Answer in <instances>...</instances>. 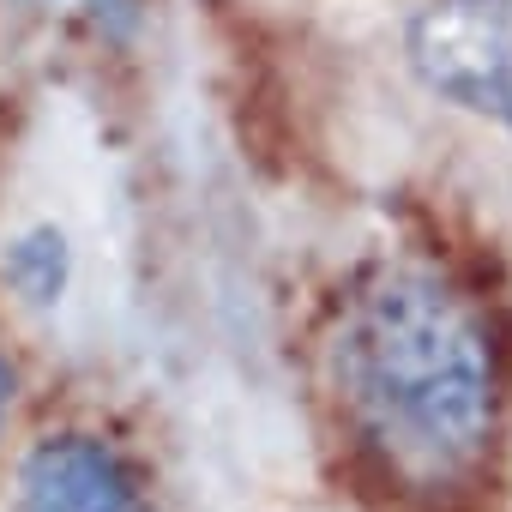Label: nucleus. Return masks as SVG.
I'll return each instance as SVG.
<instances>
[{
	"label": "nucleus",
	"instance_id": "obj_1",
	"mask_svg": "<svg viewBox=\"0 0 512 512\" xmlns=\"http://www.w3.org/2000/svg\"><path fill=\"white\" fill-rule=\"evenodd\" d=\"M332 368L362 440L392 476L440 488L482 458L500 398L494 338L446 272H374L344 308Z\"/></svg>",
	"mask_w": 512,
	"mask_h": 512
},
{
	"label": "nucleus",
	"instance_id": "obj_2",
	"mask_svg": "<svg viewBox=\"0 0 512 512\" xmlns=\"http://www.w3.org/2000/svg\"><path fill=\"white\" fill-rule=\"evenodd\" d=\"M404 55L434 97L512 133V0H428Z\"/></svg>",
	"mask_w": 512,
	"mask_h": 512
},
{
	"label": "nucleus",
	"instance_id": "obj_3",
	"mask_svg": "<svg viewBox=\"0 0 512 512\" xmlns=\"http://www.w3.org/2000/svg\"><path fill=\"white\" fill-rule=\"evenodd\" d=\"M19 512H151V500L109 440L67 428L19 458Z\"/></svg>",
	"mask_w": 512,
	"mask_h": 512
},
{
	"label": "nucleus",
	"instance_id": "obj_4",
	"mask_svg": "<svg viewBox=\"0 0 512 512\" xmlns=\"http://www.w3.org/2000/svg\"><path fill=\"white\" fill-rule=\"evenodd\" d=\"M0 272L7 284L31 302V308H55L73 284V247L55 223H31L25 235H13V247L0 253Z\"/></svg>",
	"mask_w": 512,
	"mask_h": 512
},
{
	"label": "nucleus",
	"instance_id": "obj_5",
	"mask_svg": "<svg viewBox=\"0 0 512 512\" xmlns=\"http://www.w3.org/2000/svg\"><path fill=\"white\" fill-rule=\"evenodd\" d=\"M7 410H13V362L0 356V428H7Z\"/></svg>",
	"mask_w": 512,
	"mask_h": 512
},
{
	"label": "nucleus",
	"instance_id": "obj_6",
	"mask_svg": "<svg viewBox=\"0 0 512 512\" xmlns=\"http://www.w3.org/2000/svg\"><path fill=\"white\" fill-rule=\"evenodd\" d=\"M31 7H61V0H31Z\"/></svg>",
	"mask_w": 512,
	"mask_h": 512
}]
</instances>
